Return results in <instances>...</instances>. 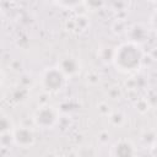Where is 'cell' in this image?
<instances>
[{
	"instance_id": "2e32d148",
	"label": "cell",
	"mask_w": 157,
	"mask_h": 157,
	"mask_svg": "<svg viewBox=\"0 0 157 157\" xmlns=\"http://www.w3.org/2000/svg\"><path fill=\"white\" fill-rule=\"evenodd\" d=\"M150 152L153 157H157V139L155 140V142L150 146Z\"/></svg>"
},
{
	"instance_id": "8992f818",
	"label": "cell",
	"mask_w": 157,
	"mask_h": 157,
	"mask_svg": "<svg viewBox=\"0 0 157 157\" xmlns=\"http://www.w3.org/2000/svg\"><path fill=\"white\" fill-rule=\"evenodd\" d=\"M13 142L16 146L21 148H29L36 142V135L32 129L28 126H18L15 128L13 131Z\"/></svg>"
},
{
	"instance_id": "3957f363",
	"label": "cell",
	"mask_w": 157,
	"mask_h": 157,
	"mask_svg": "<svg viewBox=\"0 0 157 157\" xmlns=\"http://www.w3.org/2000/svg\"><path fill=\"white\" fill-rule=\"evenodd\" d=\"M66 80L67 77L60 71L58 66H50L42 72L40 85L44 91L49 93H58L65 87Z\"/></svg>"
},
{
	"instance_id": "7c38bea8",
	"label": "cell",
	"mask_w": 157,
	"mask_h": 157,
	"mask_svg": "<svg viewBox=\"0 0 157 157\" xmlns=\"http://www.w3.org/2000/svg\"><path fill=\"white\" fill-rule=\"evenodd\" d=\"M0 144L2 147H10V145H15L13 142V134L12 131H9V132H1L0 135Z\"/></svg>"
},
{
	"instance_id": "5b68a950",
	"label": "cell",
	"mask_w": 157,
	"mask_h": 157,
	"mask_svg": "<svg viewBox=\"0 0 157 157\" xmlns=\"http://www.w3.org/2000/svg\"><path fill=\"white\" fill-rule=\"evenodd\" d=\"M137 150L135 145L128 139H119L109 150V157H136Z\"/></svg>"
},
{
	"instance_id": "9a60e30c",
	"label": "cell",
	"mask_w": 157,
	"mask_h": 157,
	"mask_svg": "<svg viewBox=\"0 0 157 157\" xmlns=\"http://www.w3.org/2000/svg\"><path fill=\"white\" fill-rule=\"evenodd\" d=\"M58 5H59V6H66V7H69L70 10H72L75 6L81 5V2H69V4H66V2H59Z\"/></svg>"
},
{
	"instance_id": "30bf717a",
	"label": "cell",
	"mask_w": 157,
	"mask_h": 157,
	"mask_svg": "<svg viewBox=\"0 0 157 157\" xmlns=\"http://www.w3.org/2000/svg\"><path fill=\"white\" fill-rule=\"evenodd\" d=\"M109 120L114 126H121L125 123V115L123 112L115 110V112H112L109 114Z\"/></svg>"
},
{
	"instance_id": "6da1fadb",
	"label": "cell",
	"mask_w": 157,
	"mask_h": 157,
	"mask_svg": "<svg viewBox=\"0 0 157 157\" xmlns=\"http://www.w3.org/2000/svg\"><path fill=\"white\" fill-rule=\"evenodd\" d=\"M145 53L141 45L131 42H123L114 48L113 65L114 67L124 74L137 71L144 63Z\"/></svg>"
},
{
	"instance_id": "8fae6325",
	"label": "cell",
	"mask_w": 157,
	"mask_h": 157,
	"mask_svg": "<svg viewBox=\"0 0 157 157\" xmlns=\"http://www.w3.org/2000/svg\"><path fill=\"white\" fill-rule=\"evenodd\" d=\"M13 129H15V126H13V123H12L11 118L7 117L6 114H2L1 119H0V130H1V132L13 131Z\"/></svg>"
},
{
	"instance_id": "e0dca14e",
	"label": "cell",
	"mask_w": 157,
	"mask_h": 157,
	"mask_svg": "<svg viewBox=\"0 0 157 157\" xmlns=\"http://www.w3.org/2000/svg\"><path fill=\"white\" fill-rule=\"evenodd\" d=\"M99 135H101V136H102V135H103V132H101V134H99ZM104 135H105V136H104V137H98V141H99V142H101V144H105V142H107V141H108V140H109V134H108V132H107V131H104Z\"/></svg>"
},
{
	"instance_id": "52a82bcc",
	"label": "cell",
	"mask_w": 157,
	"mask_h": 157,
	"mask_svg": "<svg viewBox=\"0 0 157 157\" xmlns=\"http://www.w3.org/2000/svg\"><path fill=\"white\" fill-rule=\"evenodd\" d=\"M90 27V18L83 13H75L65 21V28L72 34H81Z\"/></svg>"
},
{
	"instance_id": "277c9868",
	"label": "cell",
	"mask_w": 157,
	"mask_h": 157,
	"mask_svg": "<svg viewBox=\"0 0 157 157\" xmlns=\"http://www.w3.org/2000/svg\"><path fill=\"white\" fill-rule=\"evenodd\" d=\"M150 33H151L150 27L144 25V23L129 25L126 33H125L126 42H131V43H135L137 45H142L144 43H146L148 40Z\"/></svg>"
},
{
	"instance_id": "ba28073f",
	"label": "cell",
	"mask_w": 157,
	"mask_h": 157,
	"mask_svg": "<svg viewBox=\"0 0 157 157\" xmlns=\"http://www.w3.org/2000/svg\"><path fill=\"white\" fill-rule=\"evenodd\" d=\"M60 71L69 78V77H72L75 75H77L81 70V64L78 61L77 58L75 56H71V55H67V56H63L58 65H56Z\"/></svg>"
},
{
	"instance_id": "9c48e42d",
	"label": "cell",
	"mask_w": 157,
	"mask_h": 157,
	"mask_svg": "<svg viewBox=\"0 0 157 157\" xmlns=\"http://www.w3.org/2000/svg\"><path fill=\"white\" fill-rule=\"evenodd\" d=\"M128 27H129V25H126L124 18H117L112 23V32L117 36H121V34L126 33Z\"/></svg>"
},
{
	"instance_id": "4fadbf2b",
	"label": "cell",
	"mask_w": 157,
	"mask_h": 157,
	"mask_svg": "<svg viewBox=\"0 0 157 157\" xmlns=\"http://www.w3.org/2000/svg\"><path fill=\"white\" fill-rule=\"evenodd\" d=\"M148 27L151 29V32H153L157 36V9H155V11L151 13L150 16V22H148Z\"/></svg>"
},
{
	"instance_id": "5bb4252c",
	"label": "cell",
	"mask_w": 157,
	"mask_h": 157,
	"mask_svg": "<svg viewBox=\"0 0 157 157\" xmlns=\"http://www.w3.org/2000/svg\"><path fill=\"white\" fill-rule=\"evenodd\" d=\"M135 107H136V110H137L139 113H141V114L148 112V109H150V104H148V102H147L146 99H140V101L135 104Z\"/></svg>"
},
{
	"instance_id": "7a4b0ae2",
	"label": "cell",
	"mask_w": 157,
	"mask_h": 157,
	"mask_svg": "<svg viewBox=\"0 0 157 157\" xmlns=\"http://www.w3.org/2000/svg\"><path fill=\"white\" fill-rule=\"evenodd\" d=\"M32 120L34 126L42 130H49L59 124L60 113L56 107L52 104H43L36 109Z\"/></svg>"
}]
</instances>
